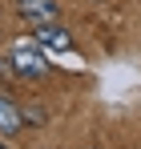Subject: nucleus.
<instances>
[{"label":"nucleus","mask_w":141,"mask_h":149,"mask_svg":"<svg viewBox=\"0 0 141 149\" xmlns=\"http://www.w3.org/2000/svg\"><path fill=\"white\" fill-rule=\"evenodd\" d=\"M24 129V117H20V105L16 101H8V97H0V133H20Z\"/></svg>","instance_id":"nucleus-4"},{"label":"nucleus","mask_w":141,"mask_h":149,"mask_svg":"<svg viewBox=\"0 0 141 149\" xmlns=\"http://www.w3.org/2000/svg\"><path fill=\"white\" fill-rule=\"evenodd\" d=\"M16 4V12H20L24 20H32V24H57L61 20V4L57 0H12Z\"/></svg>","instance_id":"nucleus-2"},{"label":"nucleus","mask_w":141,"mask_h":149,"mask_svg":"<svg viewBox=\"0 0 141 149\" xmlns=\"http://www.w3.org/2000/svg\"><path fill=\"white\" fill-rule=\"evenodd\" d=\"M0 149H8V145H0Z\"/></svg>","instance_id":"nucleus-6"},{"label":"nucleus","mask_w":141,"mask_h":149,"mask_svg":"<svg viewBox=\"0 0 141 149\" xmlns=\"http://www.w3.org/2000/svg\"><path fill=\"white\" fill-rule=\"evenodd\" d=\"M20 117H24V125H45V109L40 105H24Z\"/></svg>","instance_id":"nucleus-5"},{"label":"nucleus","mask_w":141,"mask_h":149,"mask_svg":"<svg viewBox=\"0 0 141 149\" xmlns=\"http://www.w3.org/2000/svg\"><path fill=\"white\" fill-rule=\"evenodd\" d=\"M8 69L20 77V81H40L48 77V61H45V49L36 40H16L8 49Z\"/></svg>","instance_id":"nucleus-1"},{"label":"nucleus","mask_w":141,"mask_h":149,"mask_svg":"<svg viewBox=\"0 0 141 149\" xmlns=\"http://www.w3.org/2000/svg\"><path fill=\"white\" fill-rule=\"evenodd\" d=\"M32 40L40 49H48V52H69L73 49V36L61 24H32Z\"/></svg>","instance_id":"nucleus-3"}]
</instances>
